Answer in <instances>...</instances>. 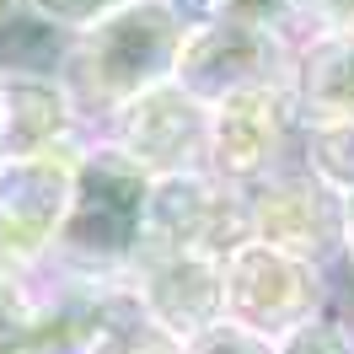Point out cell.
Returning a JSON list of instances; mask_svg holds the SVG:
<instances>
[{"label": "cell", "mask_w": 354, "mask_h": 354, "mask_svg": "<svg viewBox=\"0 0 354 354\" xmlns=\"http://www.w3.org/2000/svg\"><path fill=\"white\" fill-rule=\"evenodd\" d=\"M183 54V22L167 0H124L81 32L65 54L70 108H129L134 97L167 86Z\"/></svg>", "instance_id": "1"}, {"label": "cell", "mask_w": 354, "mask_h": 354, "mask_svg": "<svg viewBox=\"0 0 354 354\" xmlns=\"http://www.w3.org/2000/svg\"><path fill=\"white\" fill-rule=\"evenodd\" d=\"M322 22H338V27H354V0H306Z\"/></svg>", "instance_id": "17"}, {"label": "cell", "mask_w": 354, "mask_h": 354, "mask_svg": "<svg viewBox=\"0 0 354 354\" xmlns=\"http://www.w3.org/2000/svg\"><path fill=\"white\" fill-rule=\"evenodd\" d=\"M183 354H279V349L258 328H247V322H209L204 333L188 338Z\"/></svg>", "instance_id": "13"}, {"label": "cell", "mask_w": 354, "mask_h": 354, "mask_svg": "<svg viewBox=\"0 0 354 354\" xmlns=\"http://www.w3.org/2000/svg\"><path fill=\"white\" fill-rule=\"evenodd\" d=\"M279 48L268 44V32L242 22H209L194 38H183L177 54V86L194 102L204 97H236V91H258L274 81Z\"/></svg>", "instance_id": "4"}, {"label": "cell", "mask_w": 354, "mask_h": 354, "mask_svg": "<svg viewBox=\"0 0 354 354\" xmlns=\"http://www.w3.org/2000/svg\"><path fill=\"white\" fill-rule=\"evenodd\" d=\"M279 145V124H274V91L258 86V91H236L225 97L221 108V124L209 129V151L225 172L236 177H252L268 167V156Z\"/></svg>", "instance_id": "9"}, {"label": "cell", "mask_w": 354, "mask_h": 354, "mask_svg": "<svg viewBox=\"0 0 354 354\" xmlns=\"http://www.w3.org/2000/svg\"><path fill=\"white\" fill-rule=\"evenodd\" d=\"M38 317H44V306L32 301L27 279L0 263V354H22L38 333Z\"/></svg>", "instance_id": "11"}, {"label": "cell", "mask_w": 354, "mask_h": 354, "mask_svg": "<svg viewBox=\"0 0 354 354\" xmlns=\"http://www.w3.org/2000/svg\"><path fill=\"white\" fill-rule=\"evenodd\" d=\"M70 97L44 70H6L0 75V161L59 151L70 134Z\"/></svg>", "instance_id": "7"}, {"label": "cell", "mask_w": 354, "mask_h": 354, "mask_svg": "<svg viewBox=\"0 0 354 354\" xmlns=\"http://www.w3.org/2000/svg\"><path fill=\"white\" fill-rule=\"evenodd\" d=\"M124 113V140L118 151L134 167H145L151 177H188L194 156L204 151V108L183 86H156L145 97H134Z\"/></svg>", "instance_id": "5"}, {"label": "cell", "mask_w": 354, "mask_h": 354, "mask_svg": "<svg viewBox=\"0 0 354 354\" xmlns=\"http://www.w3.org/2000/svg\"><path fill=\"white\" fill-rule=\"evenodd\" d=\"M231 301L252 322H295L317 301V274H311L306 258H290V252H279L268 242L236 247V258H231Z\"/></svg>", "instance_id": "6"}, {"label": "cell", "mask_w": 354, "mask_h": 354, "mask_svg": "<svg viewBox=\"0 0 354 354\" xmlns=\"http://www.w3.org/2000/svg\"><path fill=\"white\" fill-rule=\"evenodd\" d=\"M17 6H22V0H0V22H11V17H17Z\"/></svg>", "instance_id": "19"}, {"label": "cell", "mask_w": 354, "mask_h": 354, "mask_svg": "<svg viewBox=\"0 0 354 354\" xmlns=\"http://www.w3.org/2000/svg\"><path fill=\"white\" fill-rule=\"evenodd\" d=\"M311 167H317V177L328 188H338V194L354 199V124L311 134Z\"/></svg>", "instance_id": "12"}, {"label": "cell", "mask_w": 354, "mask_h": 354, "mask_svg": "<svg viewBox=\"0 0 354 354\" xmlns=\"http://www.w3.org/2000/svg\"><path fill=\"white\" fill-rule=\"evenodd\" d=\"M279 354H354V344H349V333L333 328V322H301Z\"/></svg>", "instance_id": "14"}, {"label": "cell", "mask_w": 354, "mask_h": 354, "mask_svg": "<svg viewBox=\"0 0 354 354\" xmlns=\"http://www.w3.org/2000/svg\"><path fill=\"white\" fill-rule=\"evenodd\" d=\"M344 242H349V252H354V199H349V209H344Z\"/></svg>", "instance_id": "18"}, {"label": "cell", "mask_w": 354, "mask_h": 354, "mask_svg": "<svg viewBox=\"0 0 354 354\" xmlns=\"http://www.w3.org/2000/svg\"><path fill=\"white\" fill-rule=\"evenodd\" d=\"M151 188H156V177L145 167H134L118 145L86 151L75 161L70 209L59 221V236H54V252L65 258L70 274L108 279L113 268H129L140 258L145 215H151Z\"/></svg>", "instance_id": "2"}, {"label": "cell", "mask_w": 354, "mask_h": 354, "mask_svg": "<svg viewBox=\"0 0 354 354\" xmlns=\"http://www.w3.org/2000/svg\"><path fill=\"white\" fill-rule=\"evenodd\" d=\"M301 102L317 129L354 124V32H333L301 59Z\"/></svg>", "instance_id": "10"}, {"label": "cell", "mask_w": 354, "mask_h": 354, "mask_svg": "<svg viewBox=\"0 0 354 354\" xmlns=\"http://www.w3.org/2000/svg\"><path fill=\"white\" fill-rule=\"evenodd\" d=\"M221 11H225V22H242V27L268 32V27L290 11V0H221Z\"/></svg>", "instance_id": "16"}, {"label": "cell", "mask_w": 354, "mask_h": 354, "mask_svg": "<svg viewBox=\"0 0 354 354\" xmlns=\"http://www.w3.org/2000/svg\"><path fill=\"white\" fill-rule=\"evenodd\" d=\"M44 22H65V27H91L97 17H108L113 6H124V0H27Z\"/></svg>", "instance_id": "15"}, {"label": "cell", "mask_w": 354, "mask_h": 354, "mask_svg": "<svg viewBox=\"0 0 354 354\" xmlns=\"http://www.w3.org/2000/svg\"><path fill=\"white\" fill-rule=\"evenodd\" d=\"M70 183H75V161L65 151L0 161V263L6 268L22 274L54 247L70 209Z\"/></svg>", "instance_id": "3"}, {"label": "cell", "mask_w": 354, "mask_h": 354, "mask_svg": "<svg viewBox=\"0 0 354 354\" xmlns=\"http://www.w3.org/2000/svg\"><path fill=\"white\" fill-rule=\"evenodd\" d=\"M145 317L172 338H194L209 328L221 306V274L209 258H156L145 274Z\"/></svg>", "instance_id": "8"}, {"label": "cell", "mask_w": 354, "mask_h": 354, "mask_svg": "<svg viewBox=\"0 0 354 354\" xmlns=\"http://www.w3.org/2000/svg\"><path fill=\"white\" fill-rule=\"evenodd\" d=\"M0 75H6V70H0Z\"/></svg>", "instance_id": "20"}]
</instances>
